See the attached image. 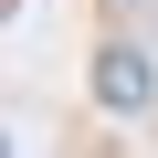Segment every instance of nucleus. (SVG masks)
<instances>
[{
  "label": "nucleus",
  "instance_id": "nucleus-1",
  "mask_svg": "<svg viewBox=\"0 0 158 158\" xmlns=\"http://www.w3.org/2000/svg\"><path fill=\"white\" fill-rule=\"evenodd\" d=\"M106 95H116V106H148V63H127V53H116V74H106Z\"/></svg>",
  "mask_w": 158,
  "mask_h": 158
}]
</instances>
